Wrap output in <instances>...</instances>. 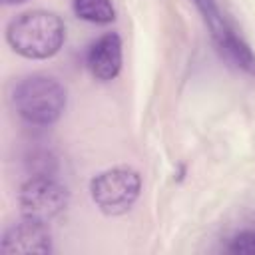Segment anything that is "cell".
I'll list each match as a JSON object with an SVG mask.
<instances>
[{"mask_svg":"<svg viewBox=\"0 0 255 255\" xmlns=\"http://www.w3.org/2000/svg\"><path fill=\"white\" fill-rule=\"evenodd\" d=\"M92 76L100 82L114 80L122 70V38L118 32H106L94 40L86 54Z\"/></svg>","mask_w":255,"mask_h":255,"instance_id":"7","label":"cell"},{"mask_svg":"<svg viewBox=\"0 0 255 255\" xmlns=\"http://www.w3.org/2000/svg\"><path fill=\"white\" fill-rule=\"evenodd\" d=\"M66 40L64 20L50 10H28L10 20L6 28L8 46L22 58L48 60L60 52Z\"/></svg>","mask_w":255,"mask_h":255,"instance_id":"1","label":"cell"},{"mask_svg":"<svg viewBox=\"0 0 255 255\" xmlns=\"http://www.w3.org/2000/svg\"><path fill=\"white\" fill-rule=\"evenodd\" d=\"M2 2L10 6V4H24V2H28V0H2Z\"/></svg>","mask_w":255,"mask_h":255,"instance_id":"10","label":"cell"},{"mask_svg":"<svg viewBox=\"0 0 255 255\" xmlns=\"http://www.w3.org/2000/svg\"><path fill=\"white\" fill-rule=\"evenodd\" d=\"M191 4L201 14L203 24L209 30V36L217 52L237 70L255 78V52L225 16L217 0H191Z\"/></svg>","mask_w":255,"mask_h":255,"instance_id":"3","label":"cell"},{"mask_svg":"<svg viewBox=\"0 0 255 255\" xmlns=\"http://www.w3.org/2000/svg\"><path fill=\"white\" fill-rule=\"evenodd\" d=\"M72 8L80 20L92 24H112L116 20L112 0H72Z\"/></svg>","mask_w":255,"mask_h":255,"instance_id":"8","label":"cell"},{"mask_svg":"<svg viewBox=\"0 0 255 255\" xmlns=\"http://www.w3.org/2000/svg\"><path fill=\"white\" fill-rule=\"evenodd\" d=\"M70 193L66 185L48 173H36L26 179L18 191V203L22 217L36 219L42 223L58 217L68 205Z\"/></svg>","mask_w":255,"mask_h":255,"instance_id":"5","label":"cell"},{"mask_svg":"<svg viewBox=\"0 0 255 255\" xmlns=\"http://www.w3.org/2000/svg\"><path fill=\"white\" fill-rule=\"evenodd\" d=\"M52 235L48 223L22 217L20 221L8 225L0 239L2 255H32V253H50Z\"/></svg>","mask_w":255,"mask_h":255,"instance_id":"6","label":"cell"},{"mask_svg":"<svg viewBox=\"0 0 255 255\" xmlns=\"http://www.w3.org/2000/svg\"><path fill=\"white\" fill-rule=\"evenodd\" d=\"M12 102L24 122L32 126H52L62 118L68 96L56 78L32 74L16 84Z\"/></svg>","mask_w":255,"mask_h":255,"instance_id":"2","label":"cell"},{"mask_svg":"<svg viewBox=\"0 0 255 255\" xmlns=\"http://www.w3.org/2000/svg\"><path fill=\"white\" fill-rule=\"evenodd\" d=\"M227 251L229 253H241V255H255V231L245 229V231H239L237 235H233L229 239Z\"/></svg>","mask_w":255,"mask_h":255,"instance_id":"9","label":"cell"},{"mask_svg":"<svg viewBox=\"0 0 255 255\" xmlns=\"http://www.w3.org/2000/svg\"><path fill=\"white\" fill-rule=\"evenodd\" d=\"M141 193V177L133 167L118 165L100 171L90 181V197L106 215H122Z\"/></svg>","mask_w":255,"mask_h":255,"instance_id":"4","label":"cell"}]
</instances>
